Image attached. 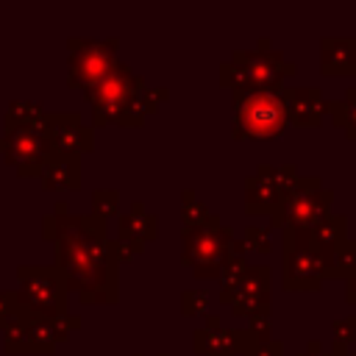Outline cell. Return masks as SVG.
<instances>
[{
    "instance_id": "3",
    "label": "cell",
    "mask_w": 356,
    "mask_h": 356,
    "mask_svg": "<svg viewBox=\"0 0 356 356\" xmlns=\"http://www.w3.org/2000/svg\"><path fill=\"white\" fill-rule=\"evenodd\" d=\"M22 278V289L14 298L22 309L39 314L42 317H61L64 314V286L58 273L53 270H39V267H28L19 273Z\"/></svg>"
},
{
    "instance_id": "4",
    "label": "cell",
    "mask_w": 356,
    "mask_h": 356,
    "mask_svg": "<svg viewBox=\"0 0 356 356\" xmlns=\"http://www.w3.org/2000/svg\"><path fill=\"white\" fill-rule=\"evenodd\" d=\"M6 159L22 172V175H31L36 172L44 161H47V153H50V142L44 136V128H33V125H17L6 134Z\"/></svg>"
},
{
    "instance_id": "10",
    "label": "cell",
    "mask_w": 356,
    "mask_h": 356,
    "mask_svg": "<svg viewBox=\"0 0 356 356\" xmlns=\"http://www.w3.org/2000/svg\"><path fill=\"white\" fill-rule=\"evenodd\" d=\"M320 111H323V103L312 89H300L295 95H286V117H295L298 122L314 125L320 120Z\"/></svg>"
},
{
    "instance_id": "7",
    "label": "cell",
    "mask_w": 356,
    "mask_h": 356,
    "mask_svg": "<svg viewBox=\"0 0 356 356\" xmlns=\"http://www.w3.org/2000/svg\"><path fill=\"white\" fill-rule=\"evenodd\" d=\"M325 270V259L312 245H295L286 236V286H314Z\"/></svg>"
},
{
    "instance_id": "13",
    "label": "cell",
    "mask_w": 356,
    "mask_h": 356,
    "mask_svg": "<svg viewBox=\"0 0 356 356\" xmlns=\"http://www.w3.org/2000/svg\"><path fill=\"white\" fill-rule=\"evenodd\" d=\"M120 231H125L128 236H136V242H139V239H145V236L150 239V236L156 234V225H153V217H147V214L139 217V220L131 214V217H125V220L120 222Z\"/></svg>"
},
{
    "instance_id": "12",
    "label": "cell",
    "mask_w": 356,
    "mask_h": 356,
    "mask_svg": "<svg viewBox=\"0 0 356 356\" xmlns=\"http://www.w3.org/2000/svg\"><path fill=\"white\" fill-rule=\"evenodd\" d=\"M67 156L70 153H61V156L50 159L44 186H75L78 184V164L72 159H67Z\"/></svg>"
},
{
    "instance_id": "5",
    "label": "cell",
    "mask_w": 356,
    "mask_h": 356,
    "mask_svg": "<svg viewBox=\"0 0 356 356\" xmlns=\"http://www.w3.org/2000/svg\"><path fill=\"white\" fill-rule=\"evenodd\" d=\"M225 234L217 228V222L206 228H192L186 234V261L192 259L195 275H211L220 270L225 256Z\"/></svg>"
},
{
    "instance_id": "2",
    "label": "cell",
    "mask_w": 356,
    "mask_h": 356,
    "mask_svg": "<svg viewBox=\"0 0 356 356\" xmlns=\"http://www.w3.org/2000/svg\"><path fill=\"white\" fill-rule=\"evenodd\" d=\"M286 97L278 92H242L236 97V131L239 136L270 139L284 131Z\"/></svg>"
},
{
    "instance_id": "11",
    "label": "cell",
    "mask_w": 356,
    "mask_h": 356,
    "mask_svg": "<svg viewBox=\"0 0 356 356\" xmlns=\"http://www.w3.org/2000/svg\"><path fill=\"white\" fill-rule=\"evenodd\" d=\"M356 61V42H339V39H328L323 44V64L328 72H337V70H345V64H353Z\"/></svg>"
},
{
    "instance_id": "8",
    "label": "cell",
    "mask_w": 356,
    "mask_h": 356,
    "mask_svg": "<svg viewBox=\"0 0 356 356\" xmlns=\"http://www.w3.org/2000/svg\"><path fill=\"white\" fill-rule=\"evenodd\" d=\"M328 192H320L317 184H309V189H298L286 200V220L295 225V231H309L323 222L325 206H328Z\"/></svg>"
},
{
    "instance_id": "1",
    "label": "cell",
    "mask_w": 356,
    "mask_h": 356,
    "mask_svg": "<svg viewBox=\"0 0 356 356\" xmlns=\"http://www.w3.org/2000/svg\"><path fill=\"white\" fill-rule=\"evenodd\" d=\"M58 225V256L61 267L67 273L70 286H78L83 298L89 300V289H103V278L108 273V264L100 253V236L103 225H97L95 217H72V220H56ZM111 275V273H108Z\"/></svg>"
},
{
    "instance_id": "6",
    "label": "cell",
    "mask_w": 356,
    "mask_h": 356,
    "mask_svg": "<svg viewBox=\"0 0 356 356\" xmlns=\"http://www.w3.org/2000/svg\"><path fill=\"white\" fill-rule=\"evenodd\" d=\"M117 67L111 44L103 42H72V81L83 83L86 89L103 81Z\"/></svg>"
},
{
    "instance_id": "9",
    "label": "cell",
    "mask_w": 356,
    "mask_h": 356,
    "mask_svg": "<svg viewBox=\"0 0 356 356\" xmlns=\"http://www.w3.org/2000/svg\"><path fill=\"white\" fill-rule=\"evenodd\" d=\"M44 136H47V142H53L64 153H75V150H89L92 147L89 131L81 128V122L75 117H50L47 128H44Z\"/></svg>"
}]
</instances>
